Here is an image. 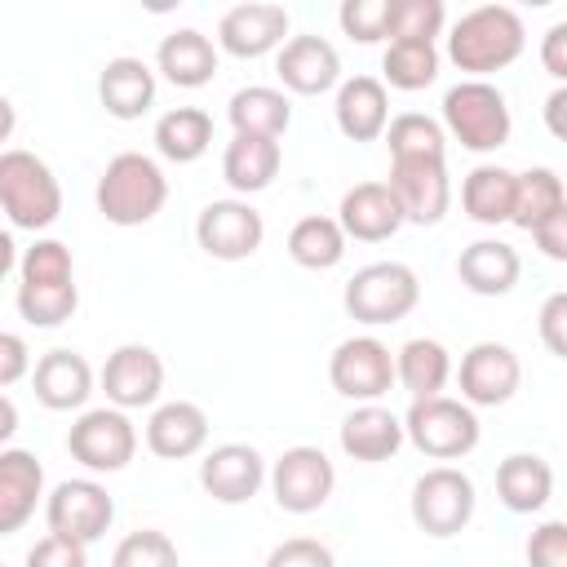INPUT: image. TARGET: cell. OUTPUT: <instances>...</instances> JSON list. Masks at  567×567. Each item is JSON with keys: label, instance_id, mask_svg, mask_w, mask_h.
Listing matches in <instances>:
<instances>
[{"label": "cell", "instance_id": "1", "mask_svg": "<svg viewBox=\"0 0 567 567\" xmlns=\"http://www.w3.org/2000/svg\"><path fill=\"white\" fill-rule=\"evenodd\" d=\"M523 49H527V27L509 4H478L461 13L447 31V62L465 71V80H487L492 71L514 66Z\"/></svg>", "mask_w": 567, "mask_h": 567}, {"label": "cell", "instance_id": "2", "mask_svg": "<svg viewBox=\"0 0 567 567\" xmlns=\"http://www.w3.org/2000/svg\"><path fill=\"white\" fill-rule=\"evenodd\" d=\"M97 213L111 221V226H146L164 213L168 204V177L164 168L142 155V151H120L106 159L102 177H97Z\"/></svg>", "mask_w": 567, "mask_h": 567}, {"label": "cell", "instance_id": "3", "mask_svg": "<svg viewBox=\"0 0 567 567\" xmlns=\"http://www.w3.org/2000/svg\"><path fill=\"white\" fill-rule=\"evenodd\" d=\"M443 137L461 142L474 155L501 151L514 133V115L505 93L492 80H461L443 93Z\"/></svg>", "mask_w": 567, "mask_h": 567}, {"label": "cell", "instance_id": "4", "mask_svg": "<svg viewBox=\"0 0 567 567\" xmlns=\"http://www.w3.org/2000/svg\"><path fill=\"white\" fill-rule=\"evenodd\" d=\"M0 213L18 230H49L62 213V186L53 168L22 146L0 151Z\"/></svg>", "mask_w": 567, "mask_h": 567}, {"label": "cell", "instance_id": "5", "mask_svg": "<svg viewBox=\"0 0 567 567\" xmlns=\"http://www.w3.org/2000/svg\"><path fill=\"white\" fill-rule=\"evenodd\" d=\"M416 301H421V279L403 261H368L346 279V292H341L346 315L368 328L408 319L416 310Z\"/></svg>", "mask_w": 567, "mask_h": 567}, {"label": "cell", "instance_id": "6", "mask_svg": "<svg viewBox=\"0 0 567 567\" xmlns=\"http://www.w3.org/2000/svg\"><path fill=\"white\" fill-rule=\"evenodd\" d=\"M403 421V439L430 456V461H461L478 447L483 439V425L474 416L470 403L452 399V394H434V399H412L408 416Z\"/></svg>", "mask_w": 567, "mask_h": 567}, {"label": "cell", "instance_id": "7", "mask_svg": "<svg viewBox=\"0 0 567 567\" xmlns=\"http://www.w3.org/2000/svg\"><path fill=\"white\" fill-rule=\"evenodd\" d=\"M474 505H478L474 478H470L465 470H456V465H434V470H425V474L412 483V501H408L412 523H416L425 536H434V540H447V536L465 532L470 518H474Z\"/></svg>", "mask_w": 567, "mask_h": 567}, {"label": "cell", "instance_id": "8", "mask_svg": "<svg viewBox=\"0 0 567 567\" xmlns=\"http://www.w3.org/2000/svg\"><path fill=\"white\" fill-rule=\"evenodd\" d=\"M66 452L89 474H120L137 456V425L120 408H89L66 430Z\"/></svg>", "mask_w": 567, "mask_h": 567}, {"label": "cell", "instance_id": "9", "mask_svg": "<svg viewBox=\"0 0 567 567\" xmlns=\"http://www.w3.org/2000/svg\"><path fill=\"white\" fill-rule=\"evenodd\" d=\"M266 483H270V496L284 514H315L332 501V487H337V465L328 461L323 447H310V443H297L288 447L270 470H266Z\"/></svg>", "mask_w": 567, "mask_h": 567}, {"label": "cell", "instance_id": "10", "mask_svg": "<svg viewBox=\"0 0 567 567\" xmlns=\"http://www.w3.org/2000/svg\"><path fill=\"white\" fill-rule=\"evenodd\" d=\"M44 523H49V536H62L89 549L115 523V501L97 478H62L44 496Z\"/></svg>", "mask_w": 567, "mask_h": 567}, {"label": "cell", "instance_id": "11", "mask_svg": "<svg viewBox=\"0 0 567 567\" xmlns=\"http://www.w3.org/2000/svg\"><path fill=\"white\" fill-rule=\"evenodd\" d=\"M328 381L350 403H381L394 385V350L377 337H346L328 359Z\"/></svg>", "mask_w": 567, "mask_h": 567}, {"label": "cell", "instance_id": "12", "mask_svg": "<svg viewBox=\"0 0 567 567\" xmlns=\"http://www.w3.org/2000/svg\"><path fill=\"white\" fill-rule=\"evenodd\" d=\"M385 186L394 190L403 221L412 226H439L452 208V177L447 155H421V159H390Z\"/></svg>", "mask_w": 567, "mask_h": 567}, {"label": "cell", "instance_id": "13", "mask_svg": "<svg viewBox=\"0 0 567 567\" xmlns=\"http://www.w3.org/2000/svg\"><path fill=\"white\" fill-rule=\"evenodd\" d=\"M266 239V221L248 199H213L195 217V244L213 261H248Z\"/></svg>", "mask_w": 567, "mask_h": 567}, {"label": "cell", "instance_id": "14", "mask_svg": "<svg viewBox=\"0 0 567 567\" xmlns=\"http://www.w3.org/2000/svg\"><path fill=\"white\" fill-rule=\"evenodd\" d=\"M97 385H102L106 403L120 408V412L155 408L159 390H164V359L142 341H124L106 354V363L97 372Z\"/></svg>", "mask_w": 567, "mask_h": 567}, {"label": "cell", "instance_id": "15", "mask_svg": "<svg viewBox=\"0 0 567 567\" xmlns=\"http://www.w3.org/2000/svg\"><path fill=\"white\" fill-rule=\"evenodd\" d=\"M456 385H461V403L470 408H501L518 394L523 385V363L505 341H474L461 354L456 368Z\"/></svg>", "mask_w": 567, "mask_h": 567}, {"label": "cell", "instance_id": "16", "mask_svg": "<svg viewBox=\"0 0 567 567\" xmlns=\"http://www.w3.org/2000/svg\"><path fill=\"white\" fill-rule=\"evenodd\" d=\"M288 9L270 4V0H248L221 13L217 22V49L230 58H266L279 53V44L288 40Z\"/></svg>", "mask_w": 567, "mask_h": 567}, {"label": "cell", "instance_id": "17", "mask_svg": "<svg viewBox=\"0 0 567 567\" xmlns=\"http://www.w3.org/2000/svg\"><path fill=\"white\" fill-rule=\"evenodd\" d=\"M275 75L297 97H319L341 84V53L323 35H288L275 53Z\"/></svg>", "mask_w": 567, "mask_h": 567}, {"label": "cell", "instance_id": "18", "mask_svg": "<svg viewBox=\"0 0 567 567\" xmlns=\"http://www.w3.org/2000/svg\"><path fill=\"white\" fill-rule=\"evenodd\" d=\"M266 483V456L252 443H221L199 461V487L217 505H248Z\"/></svg>", "mask_w": 567, "mask_h": 567}, {"label": "cell", "instance_id": "19", "mask_svg": "<svg viewBox=\"0 0 567 567\" xmlns=\"http://www.w3.org/2000/svg\"><path fill=\"white\" fill-rule=\"evenodd\" d=\"M44 505V465L27 447H0V536L22 532Z\"/></svg>", "mask_w": 567, "mask_h": 567}, {"label": "cell", "instance_id": "20", "mask_svg": "<svg viewBox=\"0 0 567 567\" xmlns=\"http://www.w3.org/2000/svg\"><path fill=\"white\" fill-rule=\"evenodd\" d=\"M337 226H341L346 239L381 244V239L403 230V208H399V199H394V190L385 182H359V186H350L341 195Z\"/></svg>", "mask_w": 567, "mask_h": 567}, {"label": "cell", "instance_id": "21", "mask_svg": "<svg viewBox=\"0 0 567 567\" xmlns=\"http://www.w3.org/2000/svg\"><path fill=\"white\" fill-rule=\"evenodd\" d=\"M31 390H35V399H40L49 412H75V408H84L89 394H93V368H89V359H84L80 350L58 346V350H49V354L35 359V368H31Z\"/></svg>", "mask_w": 567, "mask_h": 567}, {"label": "cell", "instance_id": "22", "mask_svg": "<svg viewBox=\"0 0 567 567\" xmlns=\"http://www.w3.org/2000/svg\"><path fill=\"white\" fill-rule=\"evenodd\" d=\"M208 443V412L190 399H173V403H155L151 421H146V447L159 461H186L195 452H204Z\"/></svg>", "mask_w": 567, "mask_h": 567}, {"label": "cell", "instance_id": "23", "mask_svg": "<svg viewBox=\"0 0 567 567\" xmlns=\"http://www.w3.org/2000/svg\"><path fill=\"white\" fill-rule=\"evenodd\" d=\"M341 452L363 465H381L403 447V421L381 403H354L337 430Z\"/></svg>", "mask_w": 567, "mask_h": 567}, {"label": "cell", "instance_id": "24", "mask_svg": "<svg viewBox=\"0 0 567 567\" xmlns=\"http://www.w3.org/2000/svg\"><path fill=\"white\" fill-rule=\"evenodd\" d=\"M518 275H523L518 248L505 244V239H496V235L465 244L461 257H456V279H461L474 297H505V292H514Z\"/></svg>", "mask_w": 567, "mask_h": 567}, {"label": "cell", "instance_id": "25", "mask_svg": "<svg viewBox=\"0 0 567 567\" xmlns=\"http://www.w3.org/2000/svg\"><path fill=\"white\" fill-rule=\"evenodd\" d=\"M332 115L350 142H377L390 124V93L377 75H350L337 84Z\"/></svg>", "mask_w": 567, "mask_h": 567}, {"label": "cell", "instance_id": "26", "mask_svg": "<svg viewBox=\"0 0 567 567\" xmlns=\"http://www.w3.org/2000/svg\"><path fill=\"white\" fill-rule=\"evenodd\" d=\"M217 62H221L217 58V44L204 31H195V27L168 31L159 40V49H155V71L168 84H177V89H204L217 75Z\"/></svg>", "mask_w": 567, "mask_h": 567}, {"label": "cell", "instance_id": "27", "mask_svg": "<svg viewBox=\"0 0 567 567\" xmlns=\"http://www.w3.org/2000/svg\"><path fill=\"white\" fill-rule=\"evenodd\" d=\"M155 71L142 58H111L97 75V102L111 120H142L155 106Z\"/></svg>", "mask_w": 567, "mask_h": 567}, {"label": "cell", "instance_id": "28", "mask_svg": "<svg viewBox=\"0 0 567 567\" xmlns=\"http://www.w3.org/2000/svg\"><path fill=\"white\" fill-rule=\"evenodd\" d=\"M496 496L509 514H540L554 496V465L536 452H509L496 465Z\"/></svg>", "mask_w": 567, "mask_h": 567}, {"label": "cell", "instance_id": "29", "mask_svg": "<svg viewBox=\"0 0 567 567\" xmlns=\"http://www.w3.org/2000/svg\"><path fill=\"white\" fill-rule=\"evenodd\" d=\"M226 120L239 137H270L279 142L292 124V102L284 89H270V84H248V89H235L230 102H226Z\"/></svg>", "mask_w": 567, "mask_h": 567}, {"label": "cell", "instance_id": "30", "mask_svg": "<svg viewBox=\"0 0 567 567\" xmlns=\"http://www.w3.org/2000/svg\"><path fill=\"white\" fill-rule=\"evenodd\" d=\"M279 164H284V146L270 137H239L235 133L221 151V177L239 199L266 190L279 177Z\"/></svg>", "mask_w": 567, "mask_h": 567}, {"label": "cell", "instance_id": "31", "mask_svg": "<svg viewBox=\"0 0 567 567\" xmlns=\"http://www.w3.org/2000/svg\"><path fill=\"white\" fill-rule=\"evenodd\" d=\"M452 381V354L434 337H412L394 350V385H403L412 399H434Z\"/></svg>", "mask_w": 567, "mask_h": 567}, {"label": "cell", "instance_id": "32", "mask_svg": "<svg viewBox=\"0 0 567 567\" xmlns=\"http://www.w3.org/2000/svg\"><path fill=\"white\" fill-rule=\"evenodd\" d=\"M461 208L478 226H505L509 213H514V168L474 164L461 182Z\"/></svg>", "mask_w": 567, "mask_h": 567}, {"label": "cell", "instance_id": "33", "mask_svg": "<svg viewBox=\"0 0 567 567\" xmlns=\"http://www.w3.org/2000/svg\"><path fill=\"white\" fill-rule=\"evenodd\" d=\"M213 146V115L199 106H173L155 120V151L168 164H195Z\"/></svg>", "mask_w": 567, "mask_h": 567}, {"label": "cell", "instance_id": "34", "mask_svg": "<svg viewBox=\"0 0 567 567\" xmlns=\"http://www.w3.org/2000/svg\"><path fill=\"white\" fill-rule=\"evenodd\" d=\"M563 208H567V186H563V177L554 168L536 164L527 173H514V213H509V226L532 230V226H540L545 217H554Z\"/></svg>", "mask_w": 567, "mask_h": 567}, {"label": "cell", "instance_id": "35", "mask_svg": "<svg viewBox=\"0 0 567 567\" xmlns=\"http://www.w3.org/2000/svg\"><path fill=\"white\" fill-rule=\"evenodd\" d=\"M288 257H292L301 270H332V266H341V257H346V235H341L337 217L310 213V217L292 221V230H288Z\"/></svg>", "mask_w": 567, "mask_h": 567}, {"label": "cell", "instance_id": "36", "mask_svg": "<svg viewBox=\"0 0 567 567\" xmlns=\"http://www.w3.org/2000/svg\"><path fill=\"white\" fill-rule=\"evenodd\" d=\"M439 80V49L425 40H390L381 53V84L399 93L430 89Z\"/></svg>", "mask_w": 567, "mask_h": 567}, {"label": "cell", "instance_id": "37", "mask_svg": "<svg viewBox=\"0 0 567 567\" xmlns=\"http://www.w3.org/2000/svg\"><path fill=\"white\" fill-rule=\"evenodd\" d=\"M13 301L31 328H62L80 306V284H18Z\"/></svg>", "mask_w": 567, "mask_h": 567}, {"label": "cell", "instance_id": "38", "mask_svg": "<svg viewBox=\"0 0 567 567\" xmlns=\"http://www.w3.org/2000/svg\"><path fill=\"white\" fill-rule=\"evenodd\" d=\"M385 146L390 159H421V155H447V137L439 128V120L421 115V111H403L385 124Z\"/></svg>", "mask_w": 567, "mask_h": 567}, {"label": "cell", "instance_id": "39", "mask_svg": "<svg viewBox=\"0 0 567 567\" xmlns=\"http://www.w3.org/2000/svg\"><path fill=\"white\" fill-rule=\"evenodd\" d=\"M18 284H75V257L62 239H35L18 257Z\"/></svg>", "mask_w": 567, "mask_h": 567}, {"label": "cell", "instance_id": "40", "mask_svg": "<svg viewBox=\"0 0 567 567\" xmlns=\"http://www.w3.org/2000/svg\"><path fill=\"white\" fill-rule=\"evenodd\" d=\"M443 22H447L443 0H390V40L434 44L443 35Z\"/></svg>", "mask_w": 567, "mask_h": 567}, {"label": "cell", "instance_id": "41", "mask_svg": "<svg viewBox=\"0 0 567 567\" xmlns=\"http://www.w3.org/2000/svg\"><path fill=\"white\" fill-rule=\"evenodd\" d=\"M111 567H182V558H177V545L164 532L142 527V532H128L115 545Z\"/></svg>", "mask_w": 567, "mask_h": 567}, {"label": "cell", "instance_id": "42", "mask_svg": "<svg viewBox=\"0 0 567 567\" xmlns=\"http://www.w3.org/2000/svg\"><path fill=\"white\" fill-rule=\"evenodd\" d=\"M337 22L350 40L359 44H377L390 40V0H346L337 9Z\"/></svg>", "mask_w": 567, "mask_h": 567}, {"label": "cell", "instance_id": "43", "mask_svg": "<svg viewBox=\"0 0 567 567\" xmlns=\"http://www.w3.org/2000/svg\"><path fill=\"white\" fill-rule=\"evenodd\" d=\"M261 567H337V558H332V549H328L323 540H315V536H288V540H279V545L266 554Z\"/></svg>", "mask_w": 567, "mask_h": 567}, {"label": "cell", "instance_id": "44", "mask_svg": "<svg viewBox=\"0 0 567 567\" xmlns=\"http://www.w3.org/2000/svg\"><path fill=\"white\" fill-rule=\"evenodd\" d=\"M527 567H567V523L549 518L527 536Z\"/></svg>", "mask_w": 567, "mask_h": 567}, {"label": "cell", "instance_id": "45", "mask_svg": "<svg viewBox=\"0 0 567 567\" xmlns=\"http://www.w3.org/2000/svg\"><path fill=\"white\" fill-rule=\"evenodd\" d=\"M536 328H540V341L554 359H567V292H549L540 315H536Z\"/></svg>", "mask_w": 567, "mask_h": 567}, {"label": "cell", "instance_id": "46", "mask_svg": "<svg viewBox=\"0 0 567 567\" xmlns=\"http://www.w3.org/2000/svg\"><path fill=\"white\" fill-rule=\"evenodd\" d=\"M27 567H89V549L62 536H40L27 549Z\"/></svg>", "mask_w": 567, "mask_h": 567}, {"label": "cell", "instance_id": "47", "mask_svg": "<svg viewBox=\"0 0 567 567\" xmlns=\"http://www.w3.org/2000/svg\"><path fill=\"white\" fill-rule=\"evenodd\" d=\"M22 377H31V350H27V341L18 332L0 328V390L18 385Z\"/></svg>", "mask_w": 567, "mask_h": 567}, {"label": "cell", "instance_id": "48", "mask_svg": "<svg viewBox=\"0 0 567 567\" xmlns=\"http://www.w3.org/2000/svg\"><path fill=\"white\" fill-rule=\"evenodd\" d=\"M527 235L536 239V248H540L549 261H567V208L554 213V217H545V221L532 226Z\"/></svg>", "mask_w": 567, "mask_h": 567}, {"label": "cell", "instance_id": "49", "mask_svg": "<svg viewBox=\"0 0 567 567\" xmlns=\"http://www.w3.org/2000/svg\"><path fill=\"white\" fill-rule=\"evenodd\" d=\"M540 66H545L558 84H567V22H554V27L545 31V40H540Z\"/></svg>", "mask_w": 567, "mask_h": 567}, {"label": "cell", "instance_id": "50", "mask_svg": "<svg viewBox=\"0 0 567 567\" xmlns=\"http://www.w3.org/2000/svg\"><path fill=\"white\" fill-rule=\"evenodd\" d=\"M563 111H567V84H558V89L545 97V124H549V133H554V137H567Z\"/></svg>", "mask_w": 567, "mask_h": 567}, {"label": "cell", "instance_id": "51", "mask_svg": "<svg viewBox=\"0 0 567 567\" xmlns=\"http://www.w3.org/2000/svg\"><path fill=\"white\" fill-rule=\"evenodd\" d=\"M13 434H18V403L0 390V447H4Z\"/></svg>", "mask_w": 567, "mask_h": 567}, {"label": "cell", "instance_id": "52", "mask_svg": "<svg viewBox=\"0 0 567 567\" xmlns=\"http://www.w3.org/2000/svg\"><path fill=\"white\" fill-rule=\"evenodd\" d=\"M13 128H18V111H13V102L0 93V151H4V142L13 137Z\"/></svg>", "mask_w": 567, "mask_h": 567}, {"label": "cell", "instance_id": "53", "mask_svg": "<svg viewBox=\"0 0 567 567\" xmlns=\"http://www.w3.org/2000/svg\"><path fill=\"white\" fill-rule=\"evenodd\" d=\"M13 266H18V244H13L9 230H0V279H4Z\"/></svg>", "mask_w": 567, "mask_h": 567}, {"label": "cell", "instance_id": "54", "mask_svg": "<svg viewBox=\"0 0 567 567\" xmlns=\"http://www.w3.org/2000/svg\"><path fill=\"white\" fill-rule=\"evenodd\" d=\"M0 567H4V563H0Z\"/></svg>", "mask_w": 567, "mask_h": 567}]
</instances>
